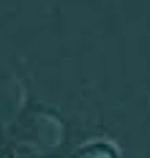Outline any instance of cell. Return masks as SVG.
<instances>
[{"mask_svg": "<svg viewBox=\"0 0 150 158\" xmlns=\"http://www.w3.org/2000/svg\"><path fill=\"white\" fill-rule=\"evenodd\" d=\"M77 158H117V156H115V150H112L109 144H98L96 142V144H87Z\"/></svg>", "mask_w": 150, "mask_h": 158, "instance_id": "6da1fadb", "label": "cell"}]
</instances>
